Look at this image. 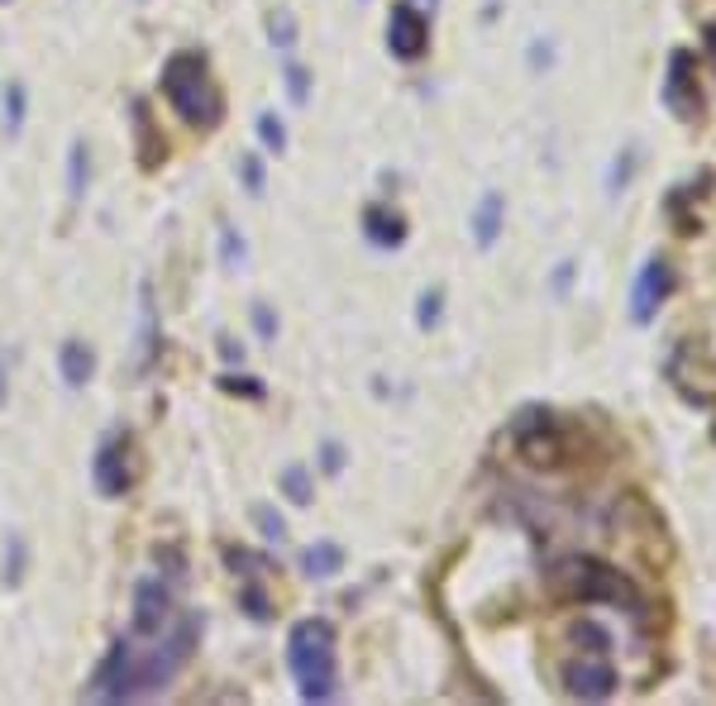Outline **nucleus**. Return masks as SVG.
Instances as JSON below:
<instances>
[{
	"label": "nucleus",
	"mask_w": 716,
	"mask_h": 706,
	"mask_svg": "<svg viewBox=\"0 0 716 706\" xmlns=\"http://www.w3.org/2000/svg\"><path fill=\"white\" fill-rule=\"evenodd\" d=\"M286 663H292L296 692H302L306 702H330L334 692H340V673H334V625L330 621L292 625Z\"/></svg>",
	"instance_id": "3"
},
{
	"label": "nucleus",
	"mask_w": 716,
	"mask_h": 706,
	"mask_svg": "<svg viewBox=\"0 0 716 706\" xmlns=\"http://www.w3.org/2000/svg\"><path fill=\"white\" fill-rule=\"evenodd\" d=\"M325 468H330V473H340V444H325Z\"/></svg>",
	"instance_id": "31"
},
{
	"label": "nucleus",
	"mask_w": 716,
	"mask_h": 706,
	"mask_svg": "<svg viewBox=\"0 0 716 706\" xmlns=\"http://www.w3.org/2000/svg\"><path fill=\"white\" fill-rule=\"evenodd\" d=\"M439 310H445V292H439V286H430V292H421V301H415V320H421V330H430V325H439Z\"/></svg>",
	"instance_id": "22"
},
{
	"label": "nucleus",
	"mask_w": 716,
	"mask_h": 706,
	"mask_svg": "<svg viewBox=\"0 0 716 706\" xmlns=\"http://www.w3.org/2000/svg\"><path fill=\"white\" fill-rule=\"evenodd\" d=\"M163 96L191 129H215L225 120V96H220V86L211 77V62H206V54H197V48H181V54L167 58Z\"/></svg>",
	"instance_id": "2"
},
{
	"label": "nucleus",
	"mask_w": 716,
	"mask_h": 706,
	"mask_svg": "<svg viewBox=\"0 0 716 706\" xmlns=\"http://www.w3.org/2000/svg\"><path fill=\"white\" fill-rule=\"evenodd\" d=\"M239 167H244V187H249V191H263V163H258V158H244Z\"/></svg>",
	"instance_id": "29"
},
{
	"label": "nucleus",
	"mask_w": 716,
	"mask_h": 706,
	"mask_svg": "<svg viewBox=\"0 0 716 706\" xmlns=\"http://www.w3.org/2000/svg\"><path fill=\"white\" fill-rule=\"evenodd\" d=\"M387 48L401 62H415L430 48V20L415 5H392V20H387Z\"/></svg>",
	"instance_id": "6"
},
{
	"label": "nucleus",
	"mask_w": 716,
	"mask_h": 706,
	"mask_svg": "<svg viewBox=\"0 0 716 706\" xmlns=\"http://www.w3.org/2000/svg\"><path fill=\"white\" fill-rule=\"evenodd\" d=\"M91 478H96V492H101V496H125V492H129L134 473H129V444H125V435H110V439L96 449Z\"/></svg>",
	"instance_id": "8"
},
{
	"label": "nucleus",
	"mask_w": 716,
	"mask_h": 706,
	"mask_svg": "<svg viewBox=\"0 0 716 706\" xmlns=\"http://www.w3.org/2000/svg\"><path fill=\"white\" fill-rule=\"evenodd\" d=\"M564 687L568 697H583V702H607L617 692V669L607 659H573L564 669Z\"/></svg>",
	"instance_id": "10"
},
{
	"label": "nucleus",
	"mask_w": 716,
	"mask_h": 706,
	"mask_svg": "<svg viewBox=\"0 0 716 706\" xmlns=\"http://www.w3.org/2000/svg\"><path fill=\"white\" fill-rule=\"evenodd\" d=\"M134 125H139V163L153 173V167L163 163V149H159V134H153V120H149V106H143V101H134Z\"/></svg>",
	"instance_id": "16"
},
{
	"label": "nucleus",
	"mask_w": 716,
	"mask_h": 706,
	"mask_svg": "<svg viewBox=\"0 0 716 706\" xmlns=\"http://www.w3.org/2000/svg\"><path fill=\"white\" fill-rule=\"evenodd\" d=\"M268 34H272V44H278L282 54H292V44H296V20H292V15H272V20H268Z\"/></svg>",
	"instance_id": "24"
},
{
	"label": "nucleus",
	"mask_w": 716,
	"mask_h": 706,
	"mask_svg": "<svg viewBox=\"0 0 716 706\" xmlns=\"http://www.w3.org/2000/svg\"><path fill=\"white\" fill-rule=\"evenodd\" d=\"M197 616H177L163 635H153V649H143L139 639H115L106 663L91 678V697L96 702H139V697H159V692L181 673V663L197 649Z\"/></svg>",
	"instance_id": "1"
},
{
	"label": "nucleus",
	"mask_w": 716,
	"mask_h": 706,
	"mask_svg": "<svg viewBox=\"0 0 716 706\" xmlns=\"http://www.w3.org/2000/svg\"><path fill=\"white\" fill-rule=\"evenodd\" d=\"M220 387H225V391H244V397H263V383H254V377H220Z\"/></svg>",
	"instance_id": "27"
},
{
	"label": "nucleus",
	"mask_w": 716,
	"mask_h": 706,
	"mask_svg": "<svg viewBox=\"0 0 716 706\" xmlns=\"http://www.w3.org/2000/svg\"><path fill=\"white\" fill-rule=\"evenodd\" d=\"M559 587L573 597H592V601H611V607H631V611H641V597L631 592V583L621 578L617 568H607V564H597V558H568L564 568L554 573Z\"/></svg>",
	"instance_id": "4"
},
{
	"label": "nucleus",
	"mask_w": 716,
	"mask_h": 706,
	"mask_svg": "<svg viewBox=\"0 0 716 706\" xmlns=\"http://www.w3.org/2000/svg\"><path fill=\"white\" fill-rule=\"evenodd\" d=\"M5 391H10V387H5V373H0V407H5Z\"/></svg>",
	"instance_id": "32"
},
{
	"label": "nucleus",
	"mask_w": 716,
	"mask_h": 706,
	"mask_svg": "<svg viewBox=\"0 0 716 706\" xmlns=\"http://www.w3.org/2000/svg\"><path fill=\"white\" fill-rule=\"evenodd\" d=\"M58 368H62V383L68 387H86L91 373H96V358H91V349L82 339H68V344L58 349Z\"/></svg>",
	"instance_id": "12"
},
{
	"label": "nucleus",
	"mask_w": 716,
	"mask_h": 706,
	"mask_svg": "<svg viewBox=\"0 0 716 706\" xmlns=\"http://www.w3.org/2000/svg\"><path fill=\"white\" fill-rule=\"evenodd\" d=\"M86 181H91V149H86V139H72V149H68V196H72V205L86 196Z\"/></svg>",
	"instance_id": "15"
},
{
	"label": "nucleus",
	"mask_w": 716,
	"mask_h": 706,
	"mask_svg": "<svg viewBox=\"0 0 716 706\" xmlns=\"http://www.w3.org/2000/svg\"><path fill=\"white\" fill-rule=\"evenodd\" d=\"M664 106H669L679 120H697L702 115V96H697V62L693 54H673L669 72H664Z\"/></svg>",
	"instance_id": "5"
},
{
	"label": "nucleus",
	"mask_w": 716,
	"mask_h": 706,
	"mask_svg": "<svg viewBox=\"0 0 716 706\" xmlns=\"http://www.w3.org/2000/svg\"><path fill=\"white\" fill-rule=\"evenodd\" d=\"M673 292V268L664 263V258H649L645 272H641V282H635V296H631V316L635 325H649L655 320V310L669 301Z\"/></svg>",
	"instance_id": "9"
},
{
	"label": "nucleus",
	"mask_w": 716,
	"mask_h": 706,
	"mask_svg": "<svg viewBox=\"0 0 716 706\" xmlns=\"http://www.w3.org/2000/svg\"><path fill=\"white\" fill-rule=\"evenodd\" d=\"M363 234H368V244H377V248H397L407 239V220H401L392 205H368V211H363Z\"/></svg>",
	"instance_id": "11"
},
{
	"label": "nucleus",
	"mask_w": 716,
	"mask_h": 706,
	"mask_svg": "<svg viewBox=\"0 0 716 706\" xmlns=\"http://www.w3.org/2000/svg\"><path fill=\"white\" fill-rule=\"evenodd\" d=\"M282 492L292 496L296 506H310V496H316V487H310V473H306L302 463H292V468H286V473H282Z\"/></svg>",
	"instance_id": "18"
},
{
	"label": "nucleus",
	"mask_w": 716,
	"mask_h": 706,
	"mask_svg": "<svg viewBox=\"0 0 716 706\" xmlns=\"http://www.w3.org/2000/svg\"><path fill=\"white\" fill-rule=\"evenodd\" d=\"M173 621V597H167V583L143 578L134 592V639H153L167 631Z\"/></svg>",
	"instance_id": "7"
},
{
	"label": "nucleus",
	"mask_w": 716,
	"mask_h": 706,
	"mask_svg": "<svg viewBox=\"0 0 716 706\" xmlns=\"http://www.w3.org/2000/svg\"><path fill=\"white\" fill-rule=\"evenodd\" d=\"M302 568L310 573V578H334V573L344 568V549L330 544V540H325V544H310L306 554H302Z\"/></svg>",
	"instance_id": "14"
},
{
	"label": "nucleus",
	"mask_w": 716,
	"mask_h": 706,
	"mask_svg": "<svg viewBox=\"0 0 716 706\" xmlns=\"http://www.w3.org/2000/svg\"><path fill=\"white\" fill-rule=\"evenodd\" d=\"M502 220H506V201H502L497 191H488L483 201H478V215H473V239H478V248H492V244H497Z\"/></svg>",
	"instance_id": "13"
},
{
	"label": "nucleus",
	"mask_w": 716,
	"mask_h": 706,
	"mask_svg": "<svg viewBox=\"0 0 716 706\" xmlns=\"http://www.w3.org/2000/svg\"><path fill=\"white\" fill-rule=\"evenodd\" d=\"M258 139H263L268 153H282V149H286V129H282V120H278L272 110L258 115Z\"/></svg>",
	"instance_id": "21"
},
{
	"label": "nucleus",
	"mask_w": 716,
	"mask_h": 706,
	"mask_svg": "<svg viewBox=\"0 0 716 706\" xmlns=\"http://www.w3.org/2000/svg\"><path fill=\"white\" fill-rule=\"evenodd\" d=\"M254 330H258V339H272V334H278V320H272V310L263 306V301L254 306Z\"/></svg>",
	"instance_id": "26"
},
{
	"label": "nucleus",
	"mask_w": 716,
	"mask_h": 706,
	"mask_svg": "<svg viewBox=\"0 0 716 706\" xmlns=\"http://www.w3.org/2000/svg\"><path fill=\"white\" fill-rule=\"evenodd\" d=\"M24 568H30V549H24L20 534H10V544H5V568H0L5 587H20V583H24Z\"/></svg>",
	"instance_id": "17"
},
{
	"label": "nucleus",
	"mask_w": 716,
	"mask_h": 706,
	"mask_svg": "<svg viewBox=\"0 0 716 706\" xmlns=\"http://www.w3.org/2000/svg\"><path fill=\"white\" fill-rule=\"evenodd\" d=\"M234 263H244V239L225 225V268H234Z\"/></svg>",
	"instance_id": "28"
},
{
	"label": "nucleus",
	"mask_w": 716,
	"mask_h": 706,
	"mask_svg": "<svg viewBox=\"0 0 716 706\" xmlns=\"http://www.w3.org/2000/svg\"><path fill=\"white\" fill-rule=\"evenodd\" d=\"M286 86H292V101L302 106V101L310 96V72L302 68V62H286Z\"/></svg>",
	"instance_id": "25"
},
{
	"label": "nucleus",
	"mask_w": 716,
	"mask_h": 706,
	"mask_svg": "<svg viewBox=\"0 0 716 706\" xmlns=\"http://www.w3.org/2000/svg\"><path fill=\"white\" fill-rule=\"evenodd\" d=\"M220 349H225V358H230V363H244V349H239V344H234V339H230V334H220Z\"/></svg>",
	"instance_id": "30"
},
{
	"label": "nucleus",
	"mask_w": 716,
	"mask_h": 706,
	"mask_svg": "<svg viewBox=\"0 0 716 706\" xmlns=\"http://www.w3.org/2000/svg\"><path fill=\"white\" fill-rule=\"evenodd\" d=\"M239 607L249 611L254 621H268V616H272V601L263 597V583H244V587H239Z\"/></svg>",
	"instance_id": "19"
},
{
	"label": "nucleus",
	"mask_w": 716,
	"mask_h": 706,
	"mask_svg": "<svg viewBox=\"0 0 716 706\" xmlns=\"http://www.w3.org/2000/svg\"><path fill=\"white\" fill-rule=\"evenodd\" d=\"M254 526L263 530L268 544H286V520L272 516V506H254Z\"/></svg>",
	"instance_id": "23"
},
{
	"label": "nucleus",
	"mask_w": 716,
	"mask_h": 706,
	"mask_svg": "<svg viewBox=\"0 0 716 706\" xmlns=\"http://www.w3.org/2000/svg\"><path fill=\"white\" fill-rule=\"evenodd\" d=\"M707 44H712V54H716V30H712V34H707Z\"/></svg>",
	"instance_id": "33"
},
{
	"label": "nucleus",
	"mask_w": 716,
	"mask_h": 706,
	"mask_svg": "<svg viewBox=\"0 0 716 706\" xmlns=\"http://www.w3.org/2000/svg\"><path fill=\"white\" fill-rule=\"evenodd\" d=\"M0 5H5V0H0Z\"/></svg>",
	"instance_id": "34"
},
{
	"label": "nucleus",
	"mask_w": 716,
	"mask_h": 706,
	"mask_svg": "<svg viewBox=\"0 0 716 706\" xmlns=\"http://www.w3.org/2000/svg\"><path fill=\"white\" fill-rule=\"evenodd\" d=\"M24 110H30V96H24L20 82H10V96H5V129L10 134H20L24 129Z\"/></svg>",
	"instance_id": "20"
}]
</instances>
